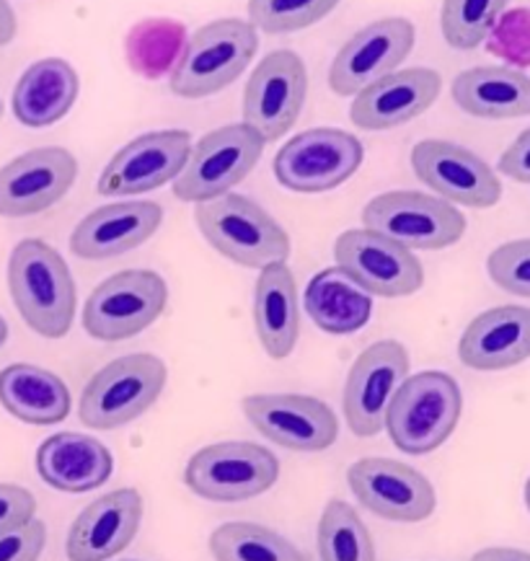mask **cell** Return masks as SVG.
I'll use <instances>...</instances> for the list:
<instances>
[{
    "mask_svg": "<svg viewBox=\"0 0 530 561\" xmlns=\"http://www.w3.org/2000/svg\"><path fill=\"white\" fill-rule=\"evenodd\" d=\"M13 306L32 332L60 340L76 321V279L57 249L39 239L16 243L9 259Z\"/></svg>",
    "mask_w": 530,
    "mask_h": 561,
    "instance_id": "1",
    "label": "cell"
},
{
    "mask_svg": "<svg viewBox=\"0 0 530 561\" xmlns=\"http://www.w3.org/2000/svg\"><path fill=\"white\" fill-rule=\"evenodd\" d=\"M463 396L456 378L440 370L406 376L385 409L391 443L406 456H427L453 435L461 420Z\"/></svg>",
    "mask_w": 530,
    "mask_h": 561,
    "instance_id": "2",
    "label": "cell"
},
{
    "mask_svg": "<svg viewBox=\"0 0 530 561\" xmlns=\"http://www.w3.org/2000/svg\"><path fill=\"white\" fill-rule=\"evenodd\" d=\"M260 49V32L243 19H218L186 37L171 70V91L182 99H205L239 81Z\"/></svg>",
    "mask_w": 530,
    "mask_h": 561,
    "instance_id": "3",
    "label": "cell"
},
{
    "mask_svg": "<svg viewBox=\"0 0 530 561\" xmlns=\"http://www.w3.org/2000/svg\"><path fill=\"white\" fill-rule=\"evenodd\" d=\"M195 222L218 254L241 267L262 270L267 264L288 262L290 256V236L285 228L243 194L228 192L210 203H199Z\"/></svg>",
    "mask_w": 530,
    "mask_h": 561,
    "instance_id": "4",
    "label": "cell"
},
{
    "mask_svg": "<svg viewBox=\"0 0 530 561\" xmlns=\"http://www.w3.org/2000/svg\"><path fill=\"white\" fill-rule=\"evenodd\" d=\"M166 365L148 352L112 359L85 383L78 416L91 430H117L138 420L166 388Z\"/></svg>",
    "mask_w": 530,
    "mask_h": 561,
    "instance_id": "5",
    "label": "cell"
},
{
    "mask_svg": "<svg viewBox=\"0 0 530 561\" xmlns=\"http://www.w3.org/2000/svg\"><path fill=\"white\" fill-rule=\"evenodd\" d=\"M169 287L153 270H125L106 277L83 306V329L99 342L132 340L161 319Z\"/></svg>",
    "mask_w": 530,
    "mask_h": 561,
    "instance_id": "6",
    "label": "cell"
},
{
    "mask_svg": "<svg viewBox=\"0 0 530 561\" xmlns=\"http://www.w3.org/2000/svg\"><path fill=\"white\" fill-rule=\"evenodd\" d=\"M264 146L267 142L243 122L203 135V140L192 146L189 161L182 174L174 179L176 199L199 205L223 197L252 174L264 153Z\"/></svg>",
    "mask_w": 530,
    "mask_h": 561,
    "instance_id": "7",
    "label": "cell"
},
{
    "mask_svg": "<svg viewBox=\"0 0 530 561\" xmlns=\"http://www.w3.org/2000/svg\"><path fill=\"white\" fill-rule=\"evenodd\" d=\"M279 479V460L256 443L228 440L197 450L184 471V484L210 502H246L269 492Z\"/></svg>",
    "mask_w": 530,
    "mask_h": 561,
    "instance_id": "8",
    "label": "cell"
},
{
    "mask_svg": "<svg viewBox=\"0 0 530 561\" xmlns=\"http://www.w3.org/2000/svg\"><path fill=\"white\" fill-rule=\"evenodd\" d=\"M362 222L410 251L448 249L465 233V218L458 207L433 194L406 190L372 197L362 210Z\"/></svg>",
    "mask_w": 530,
    "mask_h": 561,
    "instance_id": "9",
    "label": "cell"
},
{
    "mask_svg": "<svg viewBox=\"0 0 530 561\" xmlns=\"http://www.w3.org/2000/svg\"><path fill=\"white\" fill-rule=\"evenodd\" d=\"M362 156V142L347 129H306L279 148L275 176L290 192L321 194L345 184L360 169Z\"/></svg>",
    "mask_w": 530,
    "mask_h": 561,
    "instance_id": "10",
    "label": "cell"
},
{
    "mask_svg": "<svg viewBox=\"0 0 530 561\" xmlns=\"http://www.w3.org/2000/svg\"><path fill=\"white\" fill-rule=\"evenodd\" d=\"M308 96L306 62L292 49H275L256 65L243 89V125L275 142L296 125Z\"/></svg>",
    "mask_w": 530,
    "mask_h": 561,
    "instance_id": "11",
    "label": "cell"
},
{
    "mask_svg": "<svg viewBox=\"0 0 530 561\" xmlns=\"http://www.w3.org/2000/svg\"><path fill=\"white\" fill-rule=\"evenodd\" d=\"M336 267L378 298H406L425 285V267L410 249L368 228L342 233L334 243Z\"/></svg>",
    "mask_w": 530,
    "mask_h": 561,
    "instance_id": "12",
    "label": "cell"
},
{
    "mask_svg": "<svg viewBox=\"0 0 530 561\" xmlns=\"http://www.w3.org/2000/svg\"><path fill=\"white\" fill-rule=\"evenodd\" d=\"M410 376V352L396 340L370 344L349 368L345 383V420L357 437H376L385 427V409Z\"/></svg>",
    "mask_w": 530,
    "mask_h": 561,
    "instance_id": "13",
    "label": "cell"
},
{
    "mask_svg": "<svg viewBox=\"0 0 530 561\" xmlns=\"http://www.w3.org/2000/svg\"><path fill=\"white\" fill-rule=\"evenodd\" d=\"M192 153V135L186 129H159L127 142L112 156L99 176L102 197H130L153 192L182 174Z\"/></svg>",
    "mask_w": 530,
    "mask_h": 561,
    "instance_id": "14",
    "label": "cell"
},
{
    "mask_svg": "<svg viewBox=\"0 0 530 561\" xmlns=\"http://www.w3.org/2000/svg\"><path fill=\"white\" fill-rule=\"evenodd\" d=\"M414 24L410 19H378L353 34L329 68V85L336 96H357L370 83L393 73L412 55Z\"/></svg>",
    "mask_w": 530,
    "mask_h": 561,
    "instance_id": "15",
    "label": "cell"
},
{
    "mask_svg": "<svg viewBox=\"0 0 530 561\" xmlns=\"http://www.w3.org/2000/svg\"><path fill=\"white\" fill-rule=\"evenodd\" d=\"M243 414L256 433L298 453H321L339 437L332 407L303 393H254L243 399Z\"/></svg>",
    "mask_w": 530,
    "mask_h": 561,
    "instance_id": "16",
    "label": "cell"
},
{
    "mask_svg": "<svg viewBox=\"0 0 530 561\" xmlns=\"http://www.w3.org/2000/svg\"><path fill=\"white\" fill-rule=\"evenodd\" d=\"M412 169L422 184L450 205L486 210L503 197V182L484 158L450 140H422L412 150Z\"/></svg>",
    "mask_w": 530,
    "mask_h": 561,
    "instance_id": "17",
    "label": "cell"
},
{
    "mask_svg": "<svg viewBox=\"0 0 530 561\" xmlns=\"http://www.w3.org/2000/svg\"><path fill=\"white\" fill-rule=\"evenodd\" d=\"M353 494L372 515L393 523H422L435 513V486L417 469L391 458L355 460L347 471Z\"/></svg>",
    "mask_w": 530,
    "mask_h": 561,
    "instance_id": "18",
    "label": "cell"
},
{
    "mask_svg": "<svg viewBox=\"0 0 530 561\" xmlns=\"http://www.w3.org/2000/svg\"><path fill=\"white\" fill-rule=\"evenodd\" d=\"M78 161L66 148H34L0 169V218H32L76 184Z\"/></svg>",
    "mask_w": 530,
    "mask_h": 561,
    "instance_id": "19",
    "label": "cell"
},
{
    "mask_svg": "<svg viewBox=\"0 0 530 561\" xmlns=\"http://www.w3.org/2000/svg\"><path fill=\"white\" fill-rule=\"evenodd\" d=\"M442 91V78L438 70L429 68H410L393 70L383 76L381 81L370 83L355 96L349 119L355 127L381 133L406 125L419 114H425L429 106L438 102Z\"/></svg>",
    "mask_w": 530,
    "mask_h": 561,
    "instance_id": "20",
    "label": "cell"
},
{
    "mask_svg": "<svg viewBox=\"0 0 530 561\" xmlns=\"http://www.w3.org/2000/svg\"><path fill=\"white\" fill-rule=\"evenodd\" d=\"M142 523L138 489H117L91 502L68 534L70 561H106L135 541Z\"/></svg>",
    "mask_w": 530,
    "mask_h": 561,
    "instance_id": "21",
    "label": "cell"
},
{
    "mask_svg": "<svg viewBox=\"0 0 530 561\" xmlns=\"http://www.w3.org/2000/svg\"><path fill=\"white\" fill-rule=\"evenodd\" d=\"M163 222V210L155 203L104 205L85 215L70 236V251L85 262H104L138 249Z\"/></svg>",
    "mask_w": 530,
    "mask_h": 561,
    "instance_id": "22",
    "label": "cell"
},
{
    "mask_svg": "<svg viewBox=\"0 0 530 561\" xmlns=\"http://www.w3.org/2000/svg\"><path fill=\"white\" fill-rule=\"evenodd\" d=\"M465 368L497 373L515 368L530 357V308L497 306L479 313L458 342Z\"/></svg>",
    "mask_w": 530,
    "mask_h": 561,
    "instance_id": "23",
    "label": "cell"
},
{
    "mask_svg": "<svg viewBox=\"0 0 530 561\" xmlns=\"http://www.w3.org/2000/svg\"><path fill=\"white\" fill-rule=\"evenodd\" d=\"M112 471L114 458L110 448L89 435L57 433L37 450V473L57 492H93L110 481Z\"/></svg>",
    "mask_w": 530,
    "mask_h": 561,
    "instance_id": "24",
    "label": "cell"
},
{
    "mask_svg": "<svg viewBox=\"0 0 530 561\" xmlns=\"http://www.w3.org/2000/svg\"><path fill=\"white\" fill-rule=\"evenodd\" d=\"M256 336L272 359L290 357L300 336L298 285L288 262L262 267L254 290Z\"/></svg>",
    "mask_w": 530,
    "mask_h": 561,
    "instance_id": "25",
    "label": "cell"
},
{
    "mask_svg": "<svg viewBox=\"0 0 530 561\" xmlns=\"http://www.w3.org/2000/svg\"><path fill=\"white\" fill-rule=\"evenodd\" d=\"M453 102L479 119L530 117V76L505 65H482L456 76Z\"/></svg>",
    "mask_w": 530,
    "mask_h": 561,
    "instance_id": "26",
    "label": "cell"
},
{
    "mask_svg": "<svg viewBox=\"0 0 530 561\" xmlns=\"http://www.w3.org/2000/svg\"><path fill=\"white\" fill-rule=\"evenodd\" d=\"M78 91L81 83L73 65L60 57H45L28 65L19 78L11 99L13 114L24 127H49L73 110Z\"/></svg>",
    "mask_w": 530,
    "mask_h": 561,
    "instance_id": "27",
    "label": "cell"
},
{
    "mask_svg": "<svg viewBox=\"0 0 530 561\" xmlns=\"http://www.w3.org/2000/svg\"><path fill=\"white\" fill-rule=\"evenodd\" d=\"M0 404L26 424H57L70 414V391L66 380L37 365L16 363L0 370Z\"/></svg>",
    "mask_w": 530,
    "mask_h": 561,
    "instance_id": "28",
    "label": "cell"
},
{
    "mask_svg": "<svg viewBox=\"0 0 530 561\" xmlns=\"http://www.w3.org/2000/svg\"><path fill=\"white\" fill-rule=\"evenodd\" d=\"M306 313L326 334L360 332L372 316V295L339 267L321 270L306 287Z\"/></svg>",
    "mask_w": 530,
    "mask_h": 561,
    "instance_id": "29",
    "label": "cell"
},
{
    "mask_svg": "<svg viewBox=\"0 0 530 561\" xmlns=\"http://www.w3.org/2000/svg\"><path fill=\"white\" fill-rule=\"evenodd\" d=\"M186 45V28L174 19H146L127 34L125 53L135 73L159 81L171 76Z\"/></svg>",
    "mask_w": 530,
    "mask_h": 561,
    "instance_id": "30",
    "label": "cell"
},
{
    "mask_svg": "<svg viewBox=\"0 0 530 561\" xmlns=\"http://www.w3.org/2000/svg\"><path fill=\"white\" fill-rule=\"evenodd\" d=\"M215 561H308L288 538L256 523H226L210 536Z\"/></svg>",
    "mask_w": 530,
    "mask_h": 561,
    "instance_id": "31",
    "label": "cell"
},
{
    "mask_svg": "<svg viewBox=\"0 0 530 561\" xmlns=\"http://www.w3.org/2000/svg\"><path fill=\"white\" fill-rule=\"evenodd\" d=\"M321 561H376V543L353 505L326 502L319 520Z\"/></svg>",
    "mask_w": 530,
    "mask_h": 561,
    "instance_id": "32",
    "label": "cell"
},
{
    "mask_svg": "<svg viewBox=\"0 0 530 561\" xmlns=\"http://www.w3.org/2000/svg\"><path fill=\"white\" fill-rule=\"evenodd\" d=\"M510 0H442V37L453 49H476Z\"/></svg>",
    "mask_w": 530,
    "mask_h": 561,
    "instance_id": "33",
    "label": "cell"
},
{
    "mask_svg": "<svg viewBox=\"0 0 530 561\" xmlns=\"http://www.w3.org/2000/svg\"><path fill=\"white\" fill-rule=\"evenodd\" d=\"M339 0H249V24L264 34H290L319 24Z\"/></svg>",
    "mask_w": 530,
    "mask_h": 561,
    "instance_id": "34",
    "label": "cell"
},
{
    "mask_svg": "<svg viewBox=\"0 0 530 561\" xmlns=\"http://www.w3.org/2000/svg\"><path fill=\"white\" fill-rule=\"evenodd\" d=\"M484 42L489 55L510 62L515 70L530 68V9L505 11Z\"/></svg>",
    "mask_w": 530,
    "mask_h": 561,
    "instance_id": "35",
    "label": "cell"
},
{
    "mask_svg": "<svg viewBox=\"0 0 530 561\" xmlns=\"http://www.w3.org/2000/svg\"><path fill=\"white\" fill-rule=\"evenodd\" d=\"M492 283L505 293L530 298V239L507 241L486 259Z\"/></svg>",
    "mask_w": 530,
    "mask_h": 561,
    "instance_id": "36",
    "label": "cell"
},
{
    "mask_svg": "<svg viewBox=\"0 0 530 561\" xmlns=\"http://www.w3.org/2000/svg\"><path fill=\"white\" fill-rule=\"evenodd\" d=\"M47 543V528L42 520L0 536V561H39Z\"/></svg>",
    "mask_w": 530,
    "mask_h": 561,
    "instance_id": "37",
    "label": "cell"
},
{
    "mask_svg": "<svg viewBox=\"0 0 530 561\" xmlns=\"http://www.w3.org/2000/svg\"><path fill=\"white\" fill-rule=\"evenodd\" d=\"M34 513H37V500L28 489L0 484V536L24 528L34 520Z\"/></svg>",
    "mask_w": 530,
    "mask_h": 561,
    "instance_id": "38",
    "label": "cell"
},
{
    "mask_svg": "<svg viewBox=\"0 0 530 561\" xmlns=\"http://www.w3.org/2000/svg\"><path fill=\"white\" fill-rule=\"evenodd\" d=\"M499 171L512 182L530 184V127L522 129L512 146L499 156Z\"/></svg>",
    "mask_w": 530,
    "mask_h": 561,
    "instance_id": "39",
    "label": "cell"
},
{
    "mask_svg": "<svg viewBox=\"0 0 530 561\" xmlns=\"http://www.w3.org/2000/svg\"><path fill=\"white\" fill-rule=\"evenodd\" d=\"M471 561H530V551L505 549V546H494V549H482L474 553Z\"/></svg>",
    "mask_w": 530,
    "mask_h": 561,
    "instance_id": "40",
    "label": "cell"
},
{
    "mask_svg": "<svg viewBox=\"0 0 530 561\" xmlns=\"http://www.w3.org/2000/svg\"><path fill=\"white\" fill-rule=\"evenodd\" d=\"M16 13H13L9 0H0V47H5L16 37Z\"/></svg>",
    "mask_w": 530,
    "mask_h": 561,
    "instance_id": "41",
    "label": "cell"
},
{
    "mask_svg": "<svg viewBox=\"0 0 530 561\" xmlns=\"http://www.w3.org/2000/svg\"><path fill=\"white\" fill-rule=\"evenodd\" d=\"M5 340H9V323H5L3 316H0V347H3Z\"/></svg>",
    "mask_w": 530,
    "mask_h": 561,
    "instance_id": "42",
    "label": "cell"
},
{
    "mask_svg": "<svg viewBox=\"0 0 530 561\" xmlns=\"http://www.w3.org/2000/svg\"><path fill=\"white\" fill-rule=\"evenodd\" d=\"M526 505L530 510V479H528V484H526Z\"/></svg>",
    "mask_w": 530,
    "mask_h": 561,
    "instance_id": "43",
    "label": "cell"
},
{
    "mask_svg": "<svg viewBox=\"0 0 530 561\" xmlns=\"http://www.w3.org/2000/svg\"><path fill=\"white\" fill-rule=\"evenodd\" d=\"M0 117H3V102H0Z\"/></svg>",
    "mask_w": 530,
    "mask_h": 561,
    "instance_id": "44",
    "label": "cell"
},
{
    "mask_svg": "<svg viewBox=\"0 0 530 561\" xmlns=\"http://www.w3.org/2000/svg\"><path fill=\"white\" fill-rule=\"evenodd\" d=\"M125 561H132V559H125Z\"/></svg>",
    "mask_w": 530,
    "mask_h": 561,
    "instance_id": "45",
    "label": "cell"
}]
</instances>
